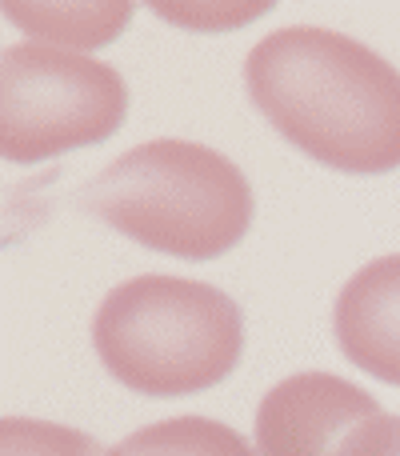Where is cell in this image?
Returning a JSON list of instances; mask_svg holds the SVG:
<instances>
[{"label": "cell", "instance_id": "cell-1", "mask_svg": "<svg viewBox=\"0 0 400 456\" xmlns=\"http://www.w3.org/2000/svg\"><path fill=\"white\" fill-rule=\"evenodd\" d=\"M257 112L305 157L348 176L400 168V72L332 28L268 32L244 61Z\"/></svg>", "mask_w": 400, "mask_h": 456}, {"label": "cell", "instance_id": "cell-2", "mask_svg": "<svg viewBox=\"0 0 400 456\" xmlns=\"http://www.w3.org/2000/svg\"><path fill=\"white\" fill-rule=\"evenodd\" d=\"M80 208L141 248L216 260L249 236L252 184L224 152L192 141H149L88 181Z\"/></svg>", "mask_w": 400, "mask_h": 456}, {"label": "cell", "instance_id": "cell-3", "mask_svg": "<svg viewBox=\"0 0 400 456\" xmlns=\"http://www.w3.org/2000/svg\"><path fill=\"white\" fill-rule=\"evenodd\" d=\"M93 348L125 388L176 401L216 388L241 364L244 316L216 284L149 273L101 300Z\"/></svg>", "mask_w": 400, "mask_h": 456}, {"label": "cell", "instance_id": "cell-4", "mask_svg": "<svg viewBox=\"0 0 400 456\" xmlns=\"http://www.w3.org/2000/svg\"><path fill=\"white\" fill-rule=\"evenodd\" d=\"M125 117V77L96 56L53 45H8L0 56V149L12 165L104 144Z\"/></svg>", "mask_w": 400, "mask_h": 456}, {"label": "cell", "instance_id": "cell-5", "mask_svg": "<svg viewBox=\"0 0 400 456\" xmlns=\"http://www.w3.org/2000/svg\"><path fill=\"white\" fill-rule=\"evenodd\" d=\"M380 412L377 396L337 372H297L265 393L252 436L260 456H337Z\"/></svg>", "mask_w": 400, "mask_h": 456}, {"label": "cell", "instance_id": "cell-6", "mask_svg": "<svg viewBox=\"0 0 400 456\" xmlns=\"http://www.w3.org/2000/svg\"><path fill=\"white\" fill-rule=\"evenodd\" d=\"M332 332L356 369L400 388V252L348 276L332 308Z\"/></svg>", "mask_w": 400, "mask_h": 456}, {"label": "cell", "instance_id": "cell-7", "mask_svg": "<svg viewBox=\"0 0 400 456\" xmlns=\"http://www.w3.org/2000/svg\"><path fill=\"white\" fill-rule=\"evenodd\" d=\"M109 456H260L236 428L212 417H168L136 428Z\"/></svg>", "mask_w": 400, "mask_h": 456}, {"label": "cell", "instance_id": "cell-8", "mask_svg": "<svg viewBox=\"0 0 400 456\" xmlns=\"http://www.w3.org/2000/svg\"><path fill=\"white\" fill-rule=\"evenodd\" d=\"M0 456H109L101 441L80 428L37 417L0 420Z\"/></svg>", "mask_w": 400, "mask_h": 456}, {"label": "cell", "instance_id": "cell-9", "mask_svg": "<svg viewBox=\"0 0 400 456\" xmlns=\"http://www.w3.org/2000/svg\"><path fill=\"white\" fill-rule=\"evenodd\" d=\"M337 456H400V417L380 412V417L364 420Z\"/></svg>", "mask_w": 400, "mask_h": 456}]
</instances>
